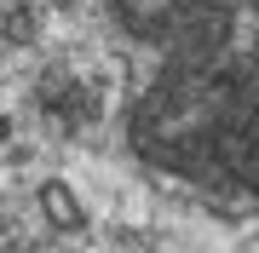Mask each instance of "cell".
Here are the masks:
<instances>
[{"instance_id": "1", "label": "cell", "mask_w": 259, "mask_h": 253, "mask_svg": "<svg viewBox=\"0 0 259 253\" xmlns=\"http://www.w3.org/2000/svg\"><path fill=\"white\" fill-rule=\"evenodd\" d=\"M133 58L127 144L225 207H259V0H104Z\"/></svg>"}]
</instances>
